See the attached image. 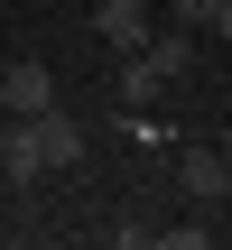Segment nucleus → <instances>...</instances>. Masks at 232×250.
I'll return each mask as SVG.
<instances>
[{"label":"nucleus","instance_id":"3","mask_svg":"<svg viewBox=\"0 0 232 250\" xmlns=\"http://www.w3.org/2000/svg\"><path fill=\"white\" fill-rule=\"evenodd\" d=\"M177 186H186L195 213H214V204H232V158L223 148H177Z\"/></svg>","mask_w":232,"mask_h":250},{"label":"nucleus","instance_id":"5","mask_svg":"<svg viewBox=\"0 0 232 250\" xmlns=\"http://www.w3.org/2000/svg\"><path fill=\"white\" fill-rule=\"evenodd\" d=\"M0 102H9V121H19V111H46V102H56V74H46V65H9V74H0Z\"/></svg>","mask_w":232,"mask_h":250},{"label":"nucleus","instance_id":"4","mask_svg":"<svg viewBox=\"0 0 232 250\" xmlns=\"http://www.w3.org/2000/svg\"><path fill=\"white\" fill-rule=\"evenodd\" d=\"M93 37H102L112 56H139L158 28H149V9H139V0H93Z\"/></svg>","mask_w":232,"mask_h":250},{"label":"nucleus","instance_id":"7","mask_svg":"<svg viewBox=\"0 0 232 250\" xmlns=\"http://www.w3.org/2000/svg\"><path fill=\"white\" fill-rule=\"evenodd\" d=\"M158 241H167V250H205V241H214V223H167Z\"/></svg>","mask_w":232,"mask_h":250},{"label":"nucleus","instance_id":"2","mask_svg":"<svg viewBox=\"0 0 232 250\" xmlns=\"http://www.w3.org/2000/svg\"><path fill=\"white\" fill-rule=\"evenodd\" d=\"M186 65H195V28L177 19V28H158L139 56H121V102H158L167 83H186Z\"/></svg>","mask_w":232,"mask_h":250},{"label":"nucleus","instance_id":"1","mask_svg":"<svg viewBox=\"0 0 232 250\" xmlns=\"http://www.w3.org/2000/svg\"><path fill=\"white\" fill-rule=\"evenodd\" d=\"M84 158V130H74V111H19L9 130H0V176L9 186H37V176H65Z\"/></svg>","mask_w":232,"mask_h":250},{"label":"nucleus","instance_id":"8","mask_svg":"<svg viewBox=\"0 0 232 250\" xmlns=\"http://www.w3.org/2000/svg\"><path fill=\"white\" fill-rule=\"evenodd\" d=\"M223 158H232V130H223Z\"/></svg>","mask_w":232,"mask_h":250},{"label":"nucleus","instance_id":"6","mask_svg":"<svg viewBox=\"0 0 232 250\" xmlns=\"http://www.w3.org/2000/svg\"><path fill=\"white\" fill-rule=\"evenodd\" d=\"M167 9H177L186 28H214V37L232 46V0H167Z\"/></svg>","mask_w":232,"mask_h":250}]
</instances>
